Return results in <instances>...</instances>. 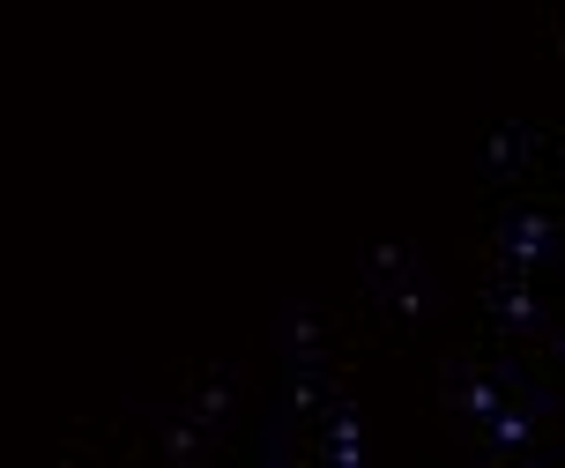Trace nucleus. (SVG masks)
<instances>
[{
    "mask_svg": "<svg viewBox=\"0 0 565 468\" xmlns=\"http://www.w3.org/2000/svg\"><path fill=\"white\" fill-rule=\"evenodd\" d=\"M513 253H521V260H536V253H543V223H536V216L513 231Z\"/></svg>",
    "mask_w": 565,
    "mask_h": 468,
    "instance_id": "f257e3e1",
    "label": "nucleus"
},
{
    "mask_svg": "<svg viewBox=\"0 0 565 468\" xmlns=\"http://www.w3.org/2000/svg\"><path fill=\"white\" fill-rule=\"evenodd\" d=\"M335 468H358V424L342 416V432H335Z\"/></svg>",
    "mask_w": 565,
    "mask_h": 468,
    "instance_id": "f03ea898",
    "label": "nucleus"
}]
</instances>
